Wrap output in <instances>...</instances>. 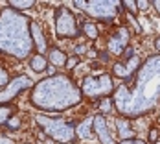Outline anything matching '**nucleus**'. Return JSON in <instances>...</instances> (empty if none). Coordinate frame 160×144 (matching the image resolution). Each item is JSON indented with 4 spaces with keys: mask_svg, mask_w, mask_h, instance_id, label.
I'll list each match as a JSON object with an SVG mask.
<instances>
[{
    "mask_svg": "<svg viewBox=\"0 0 160 144\" xmlns=\"http://www.w3.org/2000/svg\"><path fill=\"white\" fill-rule=\"evenodd\" d=\"M35 6V2L33 0H11L9 2V8H15L18 11H24V9H30Z\"/></svg>",
    "mask_w": 160,
    "mask_h": 144,
    "instance_id": "obj_11",
    "label": "nucleus"
},
{
    "mask_svg": "<svg viewBox=\"0 0 160 144\" xmlns=\"http://www.w3.org/2000/svg\"><path fill=\"white\" fill-rule=\"evenodd\" d=\"M158 135H160L158 129H151V131H149V142H157Z\"/></svg>",
    "mask_w": 160,
    "mask_h": 144,
    "instance_id": "obj_16",
    "label": "nucleus"
},
{
    "mask_svg": "<svg viewBox=\"0 0 160 144\" xmlns=\"http://www.w3.org/2000/svg\"><path fill=\"white\" fill-rule=\"evenodd\" d=\"M46 70H48V74H50V76H53V74H55V67H48Z\"/></svg>",
    "mask_w": 160,
    "mask_h": 144,
    "instance_id": "obj_20",
    "label": "nucleus"
},
{
    "mask_svg": "<svg viewBox=\"0 0 160 144\" xmlns=\"http://www.w3.org/2000/svg\"><path fill=\"white\" fill-rule=\"evenodd\" d=\"M138 65H140V57L132 56L131 59H127V65H123V63L114 65V74H116L118 78H129V76H132V72L136 70Z\"/></svg>",
    "mask_w": 160,
    "mask_h": 144,
    "instance_id": "obj_6",
    "label": "nucleus"
},
{
    "mask_svg": "<svg viewBox=\"0 0 160 144\" xmlns=\"http://www.w3.org/2000/svg\"><path fill=\"white\" fill-rule=\"evenodd\" d=\"M122 6H123V8H127V11H129V13H132V15H136V13H138V6H136V2H134V0H132V2H131V0H125V2H122Z\"/></svg>",
    "mask_w": 160,
    "mask_h": 144,
    "instance_id": "obj_12",
    "label": "nucleus"
},
{
    "mask_svg": "<svg viewBox=\"0 0 160 144\" xmlns=\"http://www.w3.org/2000/svg\"><path fill=\"white\" fill-rule=\"evenodd\" d=\"M101 109L105 113L111 111V100H109V98H103V100H101Z\"/></svg>",
    "mask_w": 160,
    "mask_h": 144,
    "instance_id": "obj_17",
    "label": "nucleus"
},
{
    "mask_svg": "<svg viewBox=\"0 0 160 144\" xmlns=\"http://www.w3.org/2000/svg\"><path fill=\"white\" fill-rule=\"evenodd\" d=\"M136 6H138V11H140V9L149 8V6H151V2H136Z\"/></svg>",
    "mask_w": 160,
    "mask_h": 144,
    "instance_id": "obj_18",
    "label": "nucleus"
},
{
    "mask_svg": "<svg viewBox=\"0 0 160 144\" xmlns=\"http://www.w3.org/2000/svg\"><path fill=\"white\" fill-rule=\"evenodd\" d=\"M83 33L88 37V39H98V35H99V32H98V26L94 24V22H83Z\"/></svg>",
    "mask_w": 160,
    "mask_h": 144,
    "instance_id": "obj_10",
    "label": "nucleus"
},
{
    "mask_svg": "<svg viewBox=\"0 0 160 144\" xmlns=\"http://www.w3.org/2000/svg\"><path fill=\"white\" fill-rule=\"evenodd\" d=\"M66 59H68V56L59 48H52L48 52V61L52 67H66Z\"/></svg>",
    "mask_w": 160,
    "mask_h": 144,
    "instance_id": "obj_8",
    "label": "nucleus"
},
{
    "mask_svg": "<svg viewBox=\"0 0 160 144\" xmlns=\"http://www.w3.org/2000/svg\"><path fill=\"white\" fill-rule=\"evenodd\" d=\"M8 81H9V74H8V70L0 67V87L8 85Z\"/></svg>",
    "mask_w": 160,
    "mask_h": 144,
    "instance_id": "obj_14",
    "label": "nucleus"
},
{
    "mask_svg": "<svg viewBox=\"0 0 160 144\" xmlns=\"http://www.w3.org/2000/svg\"><path fill=\"white\" fill-rule=\"evenodd\" d=\"M132 144H147V142H145V141H138V139H136V141H134Z\"/></svg>",
    "mask_w": 160,
    "mask_h": 144,
    "instance_id": "obj_24",
    "label": "nucleus"
},
{
    "mask_svg": "<svg viewBox=\"0 0 160 144\" xmlns=\"http://www.w3.org/2000/svg\"><path fill=\"white\" fill-rule=\"evenodd\" d=\"M132 142H134L132 139H127V141H122V142H120V144H132Z\"/></svg>",
    "mask_w": 160,
    "mask_h": 144,
    "instance_id": "obj_23",
    "label": "nucleus"
},
{
    "mask_svg": "<svg viewBox=\"0 0 160 144\" xmlns=\"http://www.w3.org/2000/svg\"><path fill=\"white\" fill-rule=\"evenodd\" d=\"M92 126H94L98 137H99V141H101L103 144H116L114 142V139H112V135L109 133L107 120L103 118V115H96V116L92 118Z\"/></svg>",
    "mask_w": 160,
    "mask_h": 144,
    "instance_id": "obj_5",
    "label": "nucleus"
},
{
    "mask_svg": "<svg viewBox=\"0 0 160 144\" xmlns=\"http://www.w3.org/2000/svg\"><path fill=\"white\" fill-rule=\"evenodd\" d=\"M0 144H13V141L8 139V137H4V135H0Z\"/></svg>",
    "mask_w": 160,
    "mask_h": 144,
    "instance_id": "obj_19",
    "label": "nucleus"
},
{
    "mask_svg": "<svg viewBox=\"0 0 160 144\" xmlns=\"http://www.w3.org/2000/svg\"><path fill=\"white\" fill-rule=\"evenodd\" d=\"M30 65H32L33 72H44L48 68V59L44 56H41V54H35L32 57V61H30Z\"/></svg>",
    "mask_w": 160,
    "mask_h": 144,
    "instance_id": "obj_9",
    "label": "nucleus"
},
{
    "mask_svg": "<svg viewBox=\"0 0 160 144\" xmlns=\"http://www.w3.org/2000/svg\"><path fill=\"white\" fill-rule=\"evenodd\" d=\"M37 122L52 137V141H59V144H68L76 139V131L72 126L53 116H37Z\"/></svg>",
    "mask_w": 160,
    "mask_h": 144,
    "instance_id": "obj_1",
    "label": "nucleus"
},
{
    "mask_svg": "<svg viewBox=\"0 0 160 144\" xmlns=\"http://www.w3.org/2000/svg\"><path fill=\"white\" fill-rule=\"evenodd\" d=\"M120 41H118V33L112 35L111 41H109V52L111 54H122L125 48H127V43H129V33L125 28H120Z\"/></svg>",
    "mask_w": 160,
    "mask_h": 144,
    "instance_id": "obj_7",
    "label": "nucleus"
},
{
    "mask_svg": "<svg viewBox=\"0 0 160 144\" xmlns=\"http://www.w3.org/2000/svg\"><path fill=\"white\" fill-rule=\"evenodd\" d=\"M30 35L33 39V46L37 50V54H44V50L48 48V39H46V33L44 28L41 26V22H32L30 24Z\"/></svg>",
    "mask_w": 160,
    "mask_h": 144,
    "instance_id": "obj_4",
    "label": "nucleus"
},
{
    "mask_svg": "<svg viewBox=\"0 0 160 144\" xmlns=\"http://www.w3.org/2000/svg\"><path fill=\"white\" fill-rule=\"evenodd\" d=\"M6 126H8L9 129H18L20 128V118H18V116H11V118H8Z\"/></svg>",
    "mask_w": 160,
    "mask_h": 144,
    "instance_id": "obj_13",
    "label": "nucleus"
},
{
    "mask_svg": "<svg viewBox=\"0 0 160 144\" xmlns=\"http://www.w3.org/2000/svg\"><path fill=\"white\" fill-rule=\"evenodd\" d=\"M55 32L63 39H72L79 35L78 20L68 8H59L55 11Z\"/></svg>",
    "mask_w": 160,
    "mask_h": 144,
    "instance_id": "obj_3",
    "label": "nucleus"
},
{
    "mask_svg": "<svg viewBox=\"0 0 160 144\" xmlns=\"http://www.w3.org/2000/svg\"><path fill=\"white\" fill-rule=\"evenodd\" d=\"M155 48L160 52V37H157V41H155Z\"/></svg>",
    "mask_w": 160,
    "mask_h": 144,
    "instance_id": "obj_21",
    "label": "nucleus"
},
{
    "mask_svg": "<svg viewBox=\"0 0 160 144\" xmlns=\"http://www.w3.org/2000/svg\"><path fill=\"white\" fill-rule=\"evenodd\" d=\"M112 80L109 74H101L98 78H85L83 81V93L92 100H103L112 93Z\"/></svg>",
    "mask_w": 160,
    "mask_h": 144,
    "instance_id": "obj_2",
    "label": "nucleus"
},
{
    "mask_svg": "<svg viewBox=\"0 0 160 144\" xmlns=\"http://www.w3.org/2000/svg\"><path fill=\"white\" fill-rule=\"evenodd\" d=\"M78 63H79V57L72 56V57H68V59H66V68H74Z\"/></svg>",
    "mask_w": 160,
    "mask_h": 144,
    "instance_id": "obj_15",
    "label": "nucleus"
},
{
    "mask_svg": "<svg viewBox=\"0 0 160 144\" xmlns=\"http://www.w3.org/2000/svg\"><path fill=\"white\" fill-rule=\"evenodd\" d=\"M153 6L157 8V11H158V13H160V0H157V2H153Z\"/></svg>",
    "mask_w": 160,
    "mask_h": 144,
    "instance_id": "obj_22",
    "label": "nucleus"
}]
</instances>
